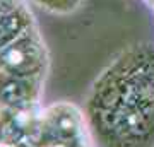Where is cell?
Segmentation results:
<instances>
[{
	"label": "cell",
	"mask_w": 154,
	"mask_h": 147,
	"mask_svg": "<svg viewBox=\"0 0 154 147\" xmlns=\"http://www.w3.org/2000/svg\"><path fill=\"white\" fill-rule=\"evenodd\" d=\"M82 111L98 147H154V44L120 50L93 81Z\"/></svg>",
	"instance_id": "6da1fadb"
},
{
	"label": "cell",
	"mask_w": 154,
	"mask_h": 147,
	"mask_svg": "<svg viewBox=\"0 0 154 147\" xmlns=\"http://www.w3.org/2000/svg\"><path fill=\"white\" fill-rule=\"evenodd\" d=\"M34 22L28 0H0V50Z\"/></svg>",
	"instance_id": "5b68a950"
},
{
	"label": "cell",
	"mask_w": 154,
	"mask_h": 147,
	"mask_svg": "<svg viewBox=\"0 0 154 147\" xmlns=\"http://www.w3.org/2000/svg\"><path fill=\"white\" fill-rule=\"evenodd\" d=\"M43 81L24 79L0 72V109L7 111H31L41 108Z\"/></svg>",
	"instance_id": "277c9868"
},
{
	"label": "cell",
	"mask_w": 154,
	"mask_h": 147,
	"mask_svg": "<svg viewBox=\"0 0 154 147\" xmlns=\"http://www.w3.org/2000/svg\"><path fill=\"white\" fill-rule=\"evenodd\" d=\"M151 7H152V9H154V4H152V5H151Z\"/></svg>",
	"instance_id": "ba28073f"
},
{
	"label": "cell",
	"mask_w": 154,
	"mask_h": 147,
	"mask_svg": "<svg viewBox=\"0 0 154 147\" xmlns=\"http://www.w3.org/2000/svg\"><path fill=\"white\" fill-rule=\"evenodd\" d=\"M146 2H147L149 5H152V4H154V0H146Z\"/></svg>",
	"instance_id": "52a82bcc"
},
{
	"label": "cell",
	"mask_w": 154,
	"mask_h": 147,
	"mask_svg": "<svg viewBox=\"0 0 154 147\" xmlns=\"http://www.w3.org/2000/svg\"><path fill=\"white\" fill-rule=\"evenodd\" d=\"M41 11L55 14V16H69L77 9H81L84 0H31Z\"/></svg>",
	"instance_id": "8992f818"
},
{
	"label": "cell",
	"mask_w": 154,
	"mask_h": 147,
	"mask_svg": "<svg viewBox=\"0 0 154 147\" xmlns=\"http://www.w3.org/2000/svg\"><path fill=\"white\" fill-rule=\"evenodd\" d=\"M24 147H96L84 111L67 101L41 109L38 130Z\"/></svg>",
	"instance_id": "7a4b0ae2"
},
{
	"label": "cell",
	"mask_w": 154,
	"mask_h": 147,
	"mask_svg": "<svg viewBox=\"0 0 154 147\" xmlns=\"http://www.w3.org/2000/svg\"><path fill=\"white\" fill-rule=\"evenodd\" d=\"M50 70V51L34 22L0 50V72L43 81Z\"/></svg>",
	"instance_id": "3957f363"
}]
</instances>
